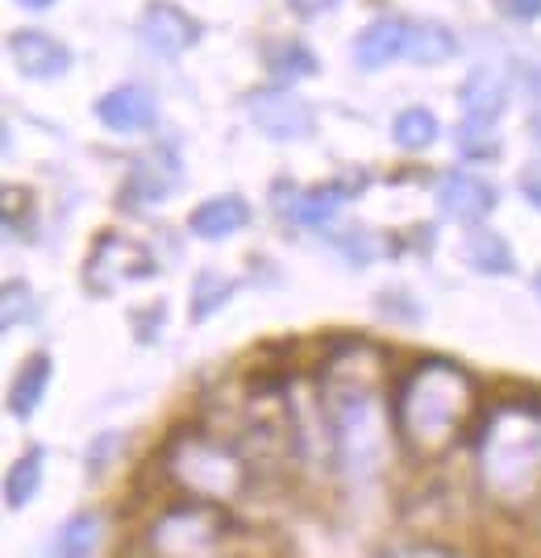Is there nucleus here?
<instances>
[{
  "mask_svg": "<svg viewBox=\"0 0 541 558\" xmlns=\"http://www.w3.org/2000/svg\"><path fill=\"white\" fill-rule=\"evenodd\" d=\"M337 0H287V9L296 13V17H305V22H312V17H321V13H330Z\"/></svg>",
  "mask_w": 541,
  "mask_h": 558,
  "instance_id": "nucleus-29",
  "label": "nucleus"
},
{
  "mask_svg": "<svg viewBox=\"0 0 541 558\" xmlns=\"http://www.w3.org/2000/svg\"><path fill=\"white\" fill-rule=\"evenodd\" d=\"M246 117L250 125L267 134L271 142H300L317 130V117H312V105L300 100L292 88H255L246 93Z\"/></svg>",
  "mask_w": 541,
  "mask_h": 558,
  "instance_id": "nucleus-6",
  "label": "nucleus"
},
{
  "mask_svg": "<svg viewBox=\"0 0 541 558\" xmlns=\"http://www.w3.org/2000/svg\"><path fill=\"white\" fill-rule=\"evenodd\" d=\"M513 22H538L541 17V0H495Z\"/></svg>",
  "mask_w": 541,
  "mask_h": 558,
  "instance_id": "nucleus-27",
  "label": "nucleus"
},
{
  "mask_svg": "<svg viewBox=\"0 0 541 558\" xmlns=\"http://www.w3.org/2000/svg\"><path fill=\"white\" fill-rule=\"evenodd\" d=\"M159 117V105L155 96L146 93L142 84H118L96 100V121L113 134H138V130H150Z\"/></svg>",
  "mask_w": 541,
  "mask_h": 558,
  "instance_id": "nucleus-11",
  "label": "nucleus"
},
{
  "mask_svg": "<svg viewBox=\"0 0 541 558\" xmlns=\"http://www.w3.org/2000/svg\"><path fill=\"white\" fill-rule=\"evenodd\" d=\"M118 450H121V434H100L93 442V450H88V471H93V475H104V466L113 463Z\"/></svg>",
  "mask_w": 541,
  "mask_h": 558,
  "instance_id": "nucleus-26",
  "label": "nucleus"
},
{
  "mask_svg": "<svg viewBox=\"0 0 541 558\" xmlns=\"http://www.w3.org/2000/svg\"><path fill=\"white\" fill-rule=\"evenodd\" d=\"M479 409V388L458 363L425 359L392 396V425L417 459H442L467 434Z\"/></svg>",
  "mask_w": 541,
  "mask_h": 558,
  "instance_id": "nucleus-1",
  "label": "nucleus"
},
{
  "mask_svg": "<svg viewBox=\"0 0 541 558\" xmlns=\"http://www.w3.org/2000/svg\"><path fill=\"white\" fill-rule=\"evenodd\" d=\"M262 59H267V71H271L280 84H296V80H308V75H317V71H321L317 54H312L305 43H296V38H280V43H271Z\"/></svg>",
  "mask_w": 541,
  "mask_h": 558,
  "instance_id": "nucleus-20",
  "label": "nucleus"
},
{
  "mask_svg": "<svg viewBox=\"0 0 541 558\" xmlns=\"http://www.w3.org/2000/svg\"><path fill=\"white\" fill-rule=\"evenodd\" d=\"M50 375H54V359H50L47 350H38V354H29L17 375H13V384H9V413L17 421H29L38 413V404H42V396L50 388Z\"/></svg>",
  "mask_w": 541,
  "mask_h": 558,
  "instance_id": "nucleus-15",
  "label": "nucleus"
},
{
  "mask_svg": "<svg viewBox=\"0 0 541 558\" xmlns=\"http://www.w3.org/2000/svg\"><path fill=\"white\" fill-rule=\"evenodd\" d=\"M17 4H25V9H47V4H54V0H17Z\"/></svg>",
  "mask_w": 541,
  "mask_h": 558,
  "instance_id": "nucleus-30",
  "label": "nucleus"
},
{
  "mask_svg": "<svg viewBox=\"0 0 541 558\" xmlns=\"http://www.w3.org/2000/svg\"><path fill=\"white\" fill-rule=\"evenodd\" d=\"M433 201H438L442 217L458 221V226H475V221H483V217L495 209L500 192H495L483 175H471V171H446V175L438 180V187H433Z\"/></svg>",
  "mask_w": 541,
  "mask_h": 558,
  "instance_id": "nucleus-9",
  "label": "nucleus"
},
{
  "mask_svg": "<svg viewBox=\"0 0 541 558\" xmlns=\"http://www.w3.org/2000/svg\"><path fill=\"white\" fill-rule=\"evenodd\" d=\"M104 537V517L96 509L71 512L67 521L50 534V558H93Z\"/></svg>",
  "mask_w": 541,
  "mask_h": 558,
  "instance_id": "nucleus-16",
  "label": "nucleus"
},
{
  "mask_svg": "<svg viewBox=\"0 0 541 558\" xmlns=\"http://www.w3.org/2000/svg\"><path fill=\"white\" fill-rule=\"evenodd\" d=\"M237 279L221 276V271H196L192 279V322H209L225 304L234 301Z\"/></svg>",
  "mask_w": 541,
  "mask_h": 558,
  "instance_id": "nucleus-22",
  "label": "nucleus"
},
{
  "mask_svg": "<svg viewBox=\"0 0 541 558\" xmlns=\"http://www.w3.org/2000/svg\"><path fill=\"white\" fill-rule=\"evenodd\" d=\"M454 146H458V155L471 159V163H488V159L500 155V138H495L492 121H479V117H467V121L454 130Z\"/></svg>",
  "mask_w": 541,
  "mask_h": 558,
  "instance_id": "nucleus-24",
  "label": "nucleus"
},
{
  "mask_svg": "<svg viewBox=\"0 0 541 558\" xmlns=\"http://www.w3.org/2000/svg\"><path fill=\"white\" fill-rule=\"evenodd\" d=\"M404 54L413 63H446V59L458 54V34L442 22H408Z\"/></svg>",
  "mask_w": 541,
  "mask_h": 558,
  "instance_id": "nucleus-19",
  "label": "nucleus"
},
{
  "mask_svg": "<svg viewBox=\"0 0 541 558\" xmlns=\"http://www.w3.org/2000/svg\"><path fill=\"white\" fill-rule=\"evenodd\" d=\"M479 480L500 509H525L541 496V404L504 400L479 429Z\"/></svg>",
  "mask_w": 541,
  "mask_h": 558,
  "instance_id": "nucleus-2",
  "label": "nucleus"
},
{
  "mask_svg": "<svg viewBox=\"0 0 541 558\" xmlns=\"http://www.w3.org/2000/svg\"><path fill=\"white\" fill-rule=\"evenodd\" d=\"M42 466H47V450L42 446H29L22 459L9 466V475H4V509H29V500L42 492Z\"/></svg>",
  "mask_w": 541,
  "mask_h": 558,
  "instance_id": "nucleus-18",
  "label": "nucleus"
},
{
  "mask_svg": "<svg viewBox=\"0 0 541 558\" xmlns=\"http://www.w3.org/2000/svg\"><path fill=\"white\" fill-rule=\"evenodd\" d=\"M250 226V205L246 196L237 192H225V196H209L205 205H196L188 217V230L200 238V242H221V238H234L237 230Z\"/></svg>",
  "mask_w": 541,
  "mask_h": 558,
  "instance_id": "nucleus-13",
  "label": "nucleus"
},
{
  "mask_svg": "<svg viewBox=\"0 0 541 558\" xmlns=\"http://www.w3.org/2000/svg\"><path fill=\"white\" fill-rule=\"evenodd\" d=\"M34 317H38L34 288H29L25 279H9V283H4V296H0V329L9 333V329L25 326V322H34Z\"/></svg>",
  "mask_w": 541,
  "mask_h": 558,
  "instance_id": "nucleus-25",
  "label": "nucleus"
},
{
  "mask_svg": "<svg viewBox=\"0 0 541 558\" xmlns=\"http://www.w3.org/2000/svg\"><path fill=\"white\" fill-rule=\"evenodd\" d=\"M138 34L146 50H155L163 59H175V54H184V50L200 43V22L192 13H184L180 4H171V0H150L138 22Z\"/></svg>",
  "mask_w": 541,
  "mask_h": 558,
  "instance_id": "nucleus-8",
  "label": "nucleus"
},
{
  "mask_svg": "<svg viewBox=\"0 0 541 558\" xmlns=\"http://www.w3.org/2000/svg\"><path fill=\"white\" fill-rule=\"evenodd\" d=\"M150 276H159V258L125 233H100V242L84 263V288L96 296H109L121 283H138Z\"/></svg>",
  "mask_w": 541,
  "mask_h": 558,
  "instance_id": "nucleus-5",
  "label": "nucleus"
},
{
  "mask_svg": "<svg viewBox=\"0 0 541 558\" xmlns=\"http://www.w3.org/2000/svg\"><path fill=\"white\" fill-rule=\"evenodd\" d=\"M467 263L483 276H513L517 258H513V246L500 238L495 230H475L467 238Z\"/></svg>",
  "mask_w": 541,
  "mask_h": 558,
  "instance_id": "nucleus-21",
  "label": "nucleus"
},
{
  "mask_svg": "<svg viewBox=\"0 0 541 558\" xmlns=\"http://www.w3.org/2000/svg\"><path fill=\"white\" fill-rule=\"evenodd\" d=\"M533 134H538V142H541V117L533 121Z\"/></svg>",
  "mask_w": 541,
  "mask_h": 558,
  "instance_id": "nucleus-31",
  "label": "nucleus"
},
{
  "mask_svg": "<svg viewBox=\"0 0 541 558\" xmlns=\"http://www.w3.org/2000/svg\"><path fill=\"white\" fill-rule=\"evenodd\" d=\"M438 134H442V125H438V117L429 113V109H404V113H396V121H392V138H396V146L401 150H429L433 142H438Z\"/></svg>",
  "mask_w": 541,
  "mask_h": 558,
  "instance_id": "nucleus-23",
  "label": "nucleus"
},
{
  "mask_svg": "<svg viewBox=\"0 0 541 558\" xmlns=\"http://www.w3.org/2000/svg\"><path fill=\"white\" fill-rule=\"evenodd\" d=\"M225 509L209 500H188L180 496L175 505H167L150 517L142 550L150 558H217L225 546Z\"/></svg>",
  "mask_w": 541,
  "mask_h": 558,
  "instance_id": "nucleus-4",
  "label": "nucleus"
},
{
  "mask_svg": "<svg viewBox=\"0 0 541 558\" xmlns=\"http://www.w3.org/2000/svg\"><path fill=\"white\" fill-rule=\"evenodd\" d=\"M458 100H463V109L467 117H479V121H495V117L504 113V105H508V88H504V75L492 68H475L467 80H463V88H458Z\"/></svg>",
  "mask_w": 541,
  "mask_h": 558,
  "instance_id": "nucleus-17",
  "label": "nucleus"
},
{
  "mask_svg": "<svg viewBox=\"0 0 541 558\" xmlns=\"http://www.w3.org/2000/svg\"><path fill=\"white\" fill-rule=\"evenodd\" d=\"M538 296H541V271H538Z\"/></svg>",
  "mask_w": 541,
  "mask_h": 558,
  "instance_id": "nucleus-32",
  "label": "nucleus"
},
{
  "mask_svg": "<svg viewBox=\"0 0 541 558\" xmlns=\"http://www.w3.org/2000/svg\"><path fill=\"white\" fill-rule=\"evenodd\" d=\"M404 43H408V22H401V17H376L371 25H362V34L354 38V63L362 71L388 68L392 59L404 54Z\"/></svg>",
  "mask_w": 541,
  "mask_h": 558,
  "instance_id": "nucleus-14",
  "label": "nucleus"
},
{
  "mask_svg": "<svg viewBox=\"0 0 541 558\" xmlns=\"http://www.w3.org/2000/svg\"><path fill=\"white\" fill-rule=\"evenodd\" d=\"M163 475L167 484L188 496V500H209V505H234L250 484V463L242 459V450L221 442L217 434L205 429H180L163 446Z\"/></svg>",
  "mask_w": 541,
  "mask_h": 558,
  "instance_id": "nucleus-3",
  "label": "nucleus"
},
{
  "mask_svg": "<svg viewBox=\"0 0 541 558\" xmlns=\"http://www.w3.org/2000/svg\"><path fill=\"white\" fill-rule=\"evenodd\" d=\"M520 196H525V201L541 213V163H533V167H525V171H520Z\"/></svg>",
  "mask_w": 541,
  "mask_h": 558,
  "instance_id": "nucleus-28",
  "label": "nucleus"
},
{
  "mask_svg": "<svg viewBox=\"0 0 541 558\" xmlns=\"http://www.w3.org/2000/svg\"><path fill=\"white\" fill-rule=\"evenodd\" d=\"M362 187H367V175H342V180H330V184H321V187H305V192L292 196L287 217H292L296 226L321 230V226H330L333 217L342 213V205H346L351 196H358Z\"/></svg>",
  "mask_w": 541,
  "mask_h": 558,
  "instance_id": "nucleus-12",
  "label": "nucleus"
},
{
  "mask_svg": "<svg viewBox=\"0 0 541 558\" xmlns=\"http://www.w3.org/2000/svg\"><path fill=\"white\" fill-rule=\"evenodd\" d=\"M9 59L25 80H59L71 71V50L42 29H17L9 34Z\"/></svg>",
  "mask_w": 541,
  "mask_h": 558,
  "instance_id": "nucleus-10",
  "label": "nucleus"
},
{
  "mask_svg": "<svg viewBox=\"0 0 541 558\" xmlns=\"http://www.w3.org/2000/svg\"><path fill=\"white\" fill-rule=\"evenodd\" d=\"M184 184V163L171 146H150L142 159H134L125 187H121V201L125 209H146V205H163L175 187Z\"/></svg>",
  "mask_w": 541,
  "mask_h": 558,
  "instance_id": "nucleus-7",
  "label": "nucleus"
}]
</instances>
